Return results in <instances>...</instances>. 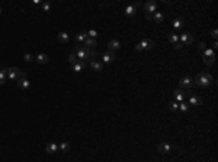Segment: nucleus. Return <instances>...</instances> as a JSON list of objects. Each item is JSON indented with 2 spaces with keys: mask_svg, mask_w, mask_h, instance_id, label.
I'll return each mask as SVG.
<instances>
[{
  "mask_svg": "<svg viewBox=\"0 0 218 162\" xmlns=\"http://www.w3.org/2000/svg\"><path fill=\"white\" fill-rule=\"evenodd\" d=\"M74 54L77 59H82V61H93L95 58L98 57V51L96 49H89L86 48V46H79V48L74 49Z\"/></svg>",
  "mask_w": 218,
  "mask_h": 162,
  "instance_id": "1",
  "label": "nucleus"
},
{
  "mask_svg": "<svg viewBox=\"0 0 218 162\" xmlns=\"http://www.w3.org/2000/svg\"><path fill=\"white\" fill-rule=\"evenodd\" d=\"M212 75L210 73H201L196 75V78L193 81V84H196L198 87H208L211 82H212Z\"/></svg>",
  "mask_w": 218,
  "mask_h": 162,
  "instance_id": "2",
  "label": "nucleus"
},
{
  "mask_svg": "<svg viewBox=\"0 0 218 162\" xmlns=\"http://www.w3.org/2000/svg\"><path fill=\"white\" fill-rule=\"evenodd\" d=\"M23 77H26V74L23 73V71H20L19 68H16V67H10V68H8V78H10V80H19V78H23Z\"/></svg>",
  "mask_w": 218,
  "mask_h": 162,
  "instance_id": "3",
  "label": "nucleus"
},
{
  "mask_svg": "<svg viewBox=\"0 0 218 162\" xmlns=\"http://www.w3.org/2000/svg\"><path fill=\"white\" fill-rule=\"evenodd\" d=\"M153 45H154V40L153 39H148V38H145L143 39L140 44H137V46H135V51H147V49H151L153 48Z\"/></svg>",
  "mask_w": 218,
  "mask_h": 162,
  "instance_id": "4",
  "label": "nucleus"
},
{
  "mask_svg": "<svg viewBox=\"0 0 218 162\" xmlns=\"http://www.w3.org/2000/svg\"><path fill=\"white\" fill-rule=\"evenodd\" d=\"M192 86H193V80L191 77H183L182 80L179 81V87L182 90H185V91H189V90L192 88Z\"/></svg>",
  "mask_w": 218,
  "mask_h": 162,
  "instance_id": "5",
  "label": "nucleus"
},
{
  "mask_svg": "<svg viewBox=\"0 0 218 162\" xmlns=\"http://www.w3.org/2000/svg\"><path fill=\"white\" fill-rule=\"evenodd\" d=\"M186 91L182 88H177L175 90V93H173V97H175V101H177V103H182V101H185V98H186Z\"/></svg>",
  "mask_w": 218,
  "mask_h": 162,
  "instance_id": "6",
  "label": "nucleus"
},
{
  "mask_svg": "<svg viewBox=\"0 0 218 162\" xmlns=\"http://www.w3.org/2000/svg\"><path fill=\"white\" fill-rule=\"evenodd\" d=\"M115 59H117L115 54L108 51V52H105V54L102 55V64H111V62H114Z\"/></svg>",
  "mask_w": 218,
  "mask_h": 162,
  "instance_id": "7",
  "label": "nucleus"
},
{
  "mask_svg": "<svg viewBox=\"0 0 218 162\" xmlns=\"http://www.w3.org/2000/svg\"><path fill=\"white\" fill-rule=\"evenodd\" d=\"M144 9H145V12H147V15H151V13H154L156 12V9H157V3L156 2H147L145 4H144Z\"/></svg>",
  "mask_w": 218,
  "mask_h": 162,
  "instance_id": "8",
  "label": "nucleus"
},
{
  "mask_svg": "<svg viewBox=\"0 0 218 162\" xmlns=\"http://www.w3.org/2000/svg\"><path fill=\"white\" fill-rule=\"evenodd\" d=\"M179 42L183 45V44H186V45H191L193 42V38L191 33H182L180 36H179Z\"/></svg>",
  "mask_w": 218,
  "mask_h": 162,
  "instance_id": "9",
  "label": "nucleus"
},
{
  "mask_svg": "<svg viewBox=\"0 0 218 162\" xmlns=\"http://www.w3.org/2000/svg\"><path fill=\"white\" fill-rule=\"evenodd\" d=\"M138 8H140V4H138V3L126 6V8H125V15H126V16H134L135 13L138 12Z\"/></svg>",
  "mask_w": 218,
  "mask_h": 162,
  "instance_id": "10",
  "label": "nucleus"
},
{
  "mask_svg": "<svg viewBox=\"0 0 218 162\" xmlns=\"http://www.w3.org/2000/svg\"><path fill=\"white\" fill-rule=\"evenodd\" d=\"M173 148H175V145H172V143H167V142H161L159 145V149L161 154H169L170 151H173Z\"/></svg>",
  "mask_w": 218,
  "mask_h": 162,
  "instance_id": "11",
  "label": "nucleus"
},
{
  "mask_svg": "<svg viewBox=\"0 0 218 162\" xmlns=\"http://www.w3.org/2000/svg\"><path fill=\"white\" fill-rule=\"evenodd\" d=\"M189 106H201L202 104V98L199 96H195V94H191L189 97V101H188Z\"/></svg>",
  "mask_w": 218,
  "mask_h": 162,
  "instance_id": "12",
  "label": "nucleus"
},
{
  "mask_svg": "<svg viewBox=\"0 0 218 162\" xmlns=\"http://www.w3.org/2000/svg\"><path fill=\"white\" fill-rule=\"evenodd\" d=\"M29 86H31V82H29V80L26 78V77H23V78H19L17 80V87L22 90H28L29 88Z\"/></svg>",
  "mask_w": 218,
  "mask_h": 162,
  "instance_id": "13",
  "label": "nucleus"
},
{
  "mask_svg": "<svg viewBox=\"0 0 218 162\" xmlns=\"http://www.w3.org/2000/svg\"><path fill=\"white\" fill-rule=\"evenodd\" d=\"M84 65H86V62H84V61H82V59H77V62H76V64H73L71 67H73V71H74V73H80V71H83V70H84Z\"/></svg>",
  "mask_w": 218,
  "mask_h": 162,
  "instance_id": "14",
  "label": "nucleus"
},
{
  "mask_svg": "<svg viewBox=\"0 0 218 162\" xmlns=\"http://www.w3.org/2000/svg\"><path fill=\"white\" fill-rule=\"evenodd\" d=\"M151 17H153V20H154V22L160 23V22H163L164 15H163V13H160V12H154V13H153V16H151V15H147V19H151Z\"/></svg>",
  "mask_w": 218,
  "mask_h": 162,
  "instance_id": "15",
  "label": "nucleus"
},
{
  "mask_svg": "<svg viewBox=\"0 0 218 162\" xmlns=\"http://www.w3.org/2000/svg\"><path fill=\"white\" fill-rule=\"evenodd\" d=\"M108 48H109V51H111V52H114V51H117V49L121 48V42H119V40H117V39H112L108 44Z\"/></svg>",
  "mask_w": 218,
  "mask_h": 162,
  "instance_id": "16",
  "label": "nucleus"
},
{
  "mask_svg": "<svg viewBox=\"0 0 218 162\" xmlns=\"http://www.w3.org/2000/svg\"><path fill=\"white\" fill-rule=\"evenodd\" d=\"M45 151H47V154H54V152L58 151V145L54 143V142H50L48 145L45 146Z\"/></svg>",
  "mask_w": 218,
  "mask_h": 162,
  "instance_id": "17",
  "label": "nucleus"
},
{
  "mask_svg": "<svg viewBox=\"0 0 218 162\" xmlns=\"http://www.w3.org/2000/svg\"><path fill=\"white\" fill-rule=\"evenodd\" d=\"M90 67H92L95 71H98V73H101L102 70H103V64H102V62H99V61H96V59L90 61Z\"/></svg>",
  "mask_w": 218,
  "mask_h": 162,
  "instance_id": "18",
  "label": "nucleus"
},
{
  "mask_svg": "<svg viewBox=\"0 0 218 162\" xmlns=\"http://www.w3.org/2000/svg\"><path fill=\"white\" fill-rule=\"evenodd\" d=\"M98 45V42H96V39H93V38H87V39L84 40V46L89 49H93V46H96Z\"/></svg>",
  "mask_w": 218,
  "mask_h": 162,
  "instance_id": "19",
  "label": "nucleus"
},
{
  "mask_svg": "<svg viewBox=\"0 0 218 162\" xmlns=\"http://www.w3.org/2000/svg\"><path fill=\"white\" fill-rule=\"evenodd\" d=\"M35 61H36L38 64H45V62L48 61V57H47V54H38V55L35 57Z\"/></svg>",
  "mask_w": 218,
  "mask_h": 162,
  "instance_id": "20",
  "label": "nucleus"
},
{
  "mask_svg": "<svg viewBox=\"0 0 218 162\" xmlns=\"http://www.w3.org/2000/svg\"><path fill=\"white\" fill-rule=\"evenodd\" d=\"M172 25H173V28H175V29H182V26H183V19L176 17V19L172 22Z\"/></svg>",
  "mask_w": 218,
  "mask_h": 162,
  "instance_id": "21",
  "label": "nucleus"
},
{
  "mask_svg": "<svg viewBox=\"0 0 218 162\" xmlns=\"http://www.w3.org/2000/svg\"><path fill=\"white\" fill-rule=\"evenodd\" d=\"M167 39L170 44H179V35H176V33H169L167 35Z\"/></svg>",
  "mask_w": 218,
  "mask_h": 162,
  "instance_id": "22",
  "label": "nucleus"
},
{
  "mask_svg": "<svg viewBox=\"0 0 218 162\" xmlns=\"http://www.w3.org/2000/svg\"><path fill=\"white\" fill-rule=\"evenodd\" d=\"M57 38H58L60 42H64V44H66V42H68V40H70V35H68V33H66V32H61V33H58V36H57Z\"/></svg>",
  "mask_w": 218,
  "mask_h": 162,
  "instance_id": "23",
  "label": "nucleus"
},
{
  "mask_svg": "<svg viewBox=\"0 0 218 162\" xmlns=\"http://www.w3.org/2000/svg\"><path fill=\"white\" fill-rule=\"evenodd\" d=\"M204 57L207 58H215V52L212 48H205L204 49Z\"/></svg>",
  "mask_w": 218,
  "mask_h": 162,
  "instance_id": "24",
  "label": "nucleus"
},
{
  "mask_svg": "<svg viewBox=\"0 0 218 162\" xmlns=\"http://www.w3.org/2000/svg\"><path fill=\"white\" fill-rule=\"evenodd\" d=\"M6 78H8V70H0V86L6 82Z\"/></svg>",
  "mask_w": 218,
  "mask_h": 162,
  "instance_id": "25",
  "label": "nucleus"
},
{
  "mask_svg": "<svg viewBox=\"0 0 218 162\" xmlns=\"http://www.w3.org/2000/svg\"><path fill=\"white\" fill-rule=\"evenodd\" d=\"M89 36H87V33H79V35H76V40H79V42H83L87 39Z\"/></svg>",
  "mask_w": 218,
  "mask_h": 162,
  "instance_id": "26",
  "label": "nucleus"
},
{
  "mask_svg": "<svg viewBox=\"0 0 218 162\" xmlns=\"http://www.w3.org/2000/svg\"><path fill=\"white\" fill-rule=\"evenodd\" d=\"M58 149L61 152H67V151H70V143H68V142H64V143H61V145L58 146Z\"/></svg>",
  "mask_w": 218,
  "mask_h": 162,
  "instance_id": "27",
  "label": "nucleus"
},
{
  "mask_svg": "<svg viewBox=\"0 0 218 162\" xmlns=\"http://www.w3.org/2000/svg\"><path fill=\"white\" fill-rule=\"evenodd\" d=\"M169 109L172 110V112H176V110H179V103L177 101H170V104H169Z\"/></svg>",
  "mask_w": 218,
  "mask_h": 162,
  "instance_id": "28",
  "label": "nucleus"
},
{
  "mask_svg": "<svg viewBox=\"0 0 218 162\" xmlns=\"http://www.w3.org/2000/svg\"><path fill=\"white\" fill-rule=\"evenodd\" d=\"M179 110H180V112H188V110H189V104H188V103H185V101H182V103H179Z\"/></svg>",
  "mask_w": 218,
  "mask_h": 162,
  "instance_id": "29",
  "label": "nucleus"
},
{
  "mask_svg": "<svg viewBox=\"0 0 218 162\" xmlns=\"http://www.w3.org/2000/svg\"><path fill=\"white\" fill-rule=\"evenodd\" d=\"M42 10L44 12H50V9H51V3H48V2H42Z\"/></svg>",
  "mask_w": 218,
  "mask_h": 162,
  "instance_id": "30",
  "label": "nucleus"
},
{
  "mask_svg": "<svg viewBox=\"0 0 218 162\" xmlns=\"http://www.w3.org/2000/svg\"><path fill=\"white\" fill-rule=\"evenodd\" d=\"M68 62H70L71 65L77 62V57H76L74 54H70V55H68Z\"/></svg>",
  "mask_w": 218,
  "mask_h": 162,
  "instance_id": "31",
  "label": "nucleus"
},
{
  "mask_svg": "<svg viewBox=\"0 0 218 162\" xmlns=\"http://www.w3.org/2000/svg\"><path fill=\"white\" fill-rule=\"evenodd\" d=\"M86 33H87V36H89V38H93V39H96V36H98V32H96L95 29H90L89 32H86Z\"/></svg>",
  "mask_w": 218,
  "mask_h": 162,
  "instance_id": "32",
  "label": "nucleus"
},
{
  "mask_svg": "<svg viewBox=\"0 0 218 162\" xmlns=\"http://www.w3.org/2000/svg\"><path fill=\"white\" fill-rule=\"evenodd\" d=\"M214 61H215V58H207V57H204V62H205L207 65L214 64Z\"/></svg>",
  "mask_w": 218,
  "mask_h": 162,
  "instance_id": "33",
  "label": "nucleus"
},
{
  "mask_svg": "<svg viewBox=\"0 0 218 162\" xmlns=\"http://www.w3.org/2000/svg\"><path fill=\"white\" fill-rule=\"evenodd\" d=\"M23 59H25L26 62H31L32 59H35V57H32L31 54H25V55H23Z\"/></svg>",
  "mask_w": 218,
  "mask_h": 162,
  "instance_id": "34",
  "label": "nucleus"
},
{
  "mask_svg": "<svg viewBox=\"0 0 218 162\" xmlns=\"http://www.w3.org/2000/svg\"><path fill=\"white\" fill-rule=\"evenodd\" d=\"M211 36H212L214 39H217V36H218V31H217V29H212V31H211Z\"/></svg>",
  "mask_w": 218,
  "mask_h": 162,
  "instance_id": "35",
  "label": "nucleus"
},
{
  "mask_svg": "<svg viewBox=\"0 0 218 162\" xmlns=\"http://www.w3.org/2000/svg\"><path fill=\"white\" fill-rule=\"evenodd\" d=\"M182 46H183V45H182L180 42H179V44H176V45H175V48H176V49H180V48H182Z\"/></svg>",
  "mask_w": 218,
  "mask_h": 162,
  "instance_id": "36",
  "label": "nucleus"
},
{
  "mask_svg": "<svg viewBox=\"0 0 218 162\" xmlns=\"http://www.w3.org/2000/svg\"><path fill=\"white\" fill-rule=\"evenodd\" d=\"M34 4H42V2H39V0H34Z\"/></svg>",
  "mask_w": 218,
  "mask_h": 162,
  "instance_id": "37",
  "label": "nucleus"
},
{
  "mask_svg": "<svg viewBox=\"0 0 218 162\" xmlns=\"http://www.w3.org/2000/svg\"><path fill=\"white\" fill-rule=\"evenodd\" d=\"M0 15H2V9H0Z\"/></svg>",
  "mask_w": 218,
  "mask_h": 162,
  "instance_id": "38",
  "label": "nucleus"
}]
</instances>
